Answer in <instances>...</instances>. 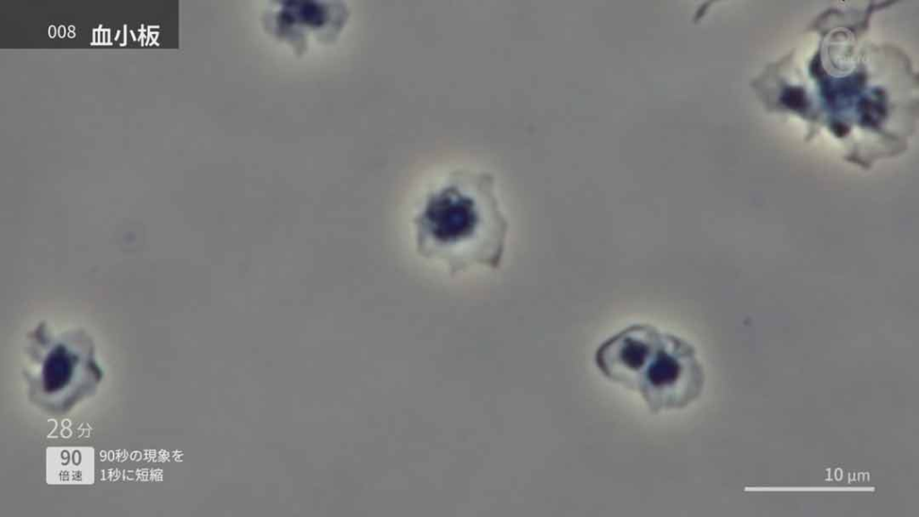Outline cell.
<instances>
[{
    "instance_id": "obj_1",
    "label": "cell",
    "mask_w": 919,
    "mask_h": 517,
    "mask_svg": "<svg viewBox=\"0 0 919 517\" xmlns=\"http://www.w3.org/2000/svg\"><path fill=\"white\" fill-rule=\"evenodd\" d=\"M413 226L417 254L452 276L501 267L509 222L490 172L451 173L427 195Z\"/></svg>"
},
{
    "instance_id": "obj_2",
    "label": "cell",
    "mask_w": 919,
    "mask_h": 517,
    "mask_svg": "<svg viewBox=\"0 0 919 517\" xmlns=\"http://www.w3.org/2000/svg\"><path fill=\"white\" fill-rule=\"evenodd\" d=\"M595 363L606 378L638 392L653 413L684 408L704 389L694 346L650 324H633L606 339Z\"/></svg>"
},
{
    "instance_id": "obj_3",
    "label": "cell",
    "mask_w": 919,
    "mask_h": 517,
    "mask_svg": "<svg viewBox=\"0 0 919 517\" xmlns=\"http://www.w3.org/2000/svg\"><path fill=\"white\" fill-rule=\"evenodd\" d=\"M348 17L347 8L332 2L287 1L273 7L264 22L275 36L298 49L311 37L330 39L337 35Z\"/></svg>"
},
{
    "instance_id": "obj_4",
    "label": "cell",
    "mask_w": 919,
    "mask_h": 517,
    "mask_svg": "<svg viewBox=\"0 0 919 517\" xmlns=\"http://www.w3.org/2000/svg\"><path fill=\"white\" fill-rule=\"evenodd\" d=\"M783 101L788 107L792 109H803L806 107L805 95L801 88H787L783 93Z\"/></svg>"
},
{
    "instance_id": "obj_5",
    "label": "cell",
    "mask_w": 919,
    "mask_h": 517,
    "mask_svg": "<svg viewBox=\"0 0 919 517\" xmlns=\"http://www.w3.org/2000/svg\"><path fill=\"white\" fill-rule=\"evenodd\" d=\"M54 32H55V29H54V26H53V25H50V26L48 27V33H49V35H50L51 37H53V35H54Z\"/></svg>"
},
{
    "instance_id": "obj_6",
    "label": "cell",
    "mask_w": 919,
    "mask_h": 517,
    "mask_svg": "<svg viewBox=\"0 0 919 517\" xmlns=\"http://www.w3.org/2000/svg\"><path fill=\"white\" fill-rule=\"evenodd\" d=\"M68 35H69L70 37H73V35H74V32L70 31L68 32Z\"/></svg>"
}]
</instances>
